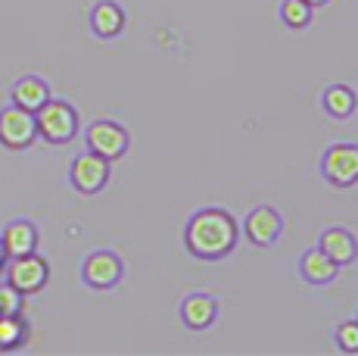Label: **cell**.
<instances>
[{"instance_id":"cell-1","label":"cell","mask_w":358,"mask_h":356,"mask_svg":"<svg viewBox=\"0 0 358 356\" xmlns=\"http://www.w3.org/2000/svg\"><path fill=\"white\" fill-rule=\"evenodd\" d=\"M237 219L222 207L196 210L184 225V247L190 250V256L203 259V263H218V259L231 256L237 247Z\"/></svg>"},{"instance_id":"cell-2","label":"cell","mask_w":358,"mask_h":356,"mask_svg":"<svg viewBox=\"0 0 358 356\" xmlns=\"http://www.w3.org/2000/svg\"><path fill=\"white\" fill-rule=\"evenodd\" d=\"M34 122H38V138L53 144V147H63V144L75 141V135L81 128L78 109L59 97H50L41 109H34Z\"/></svg>"},{"instance_id":"cell-3","label":"cell","mask_w":358,"mask_h":356,"mask_svg":"<svg viewBox=\"0 0 358 356\" xmlns=\"http://www.w3.org/2000/svg\"><path fill=\"white\" fill-rule=\"evenodd\" d=\"M125 275V263L115 250H94L81 259V282L91 291H113Z\"/></svg>"},{"instance_id":"cell-4","label":"cell","mask_w":358,"mask_h":356,"mask_svg":"<svg viewBox=\"0 0 358 356\" xmlns=\"http://www.w3.org/2000/svg\"><path fill=\"white\" fill-rule=\"evenodd\" d=\"M38 141V122L31 109L16 104L0 109V147L6 150H29Z\"/></svg>"},{"instance_id":"cell-5","label":"cell","mask_w":358,"mask_h":356,"mask_svg":"<svg viewBox=\"0 0 358 356\" xmlns=\"http://www.w3.org/2000/svg\"><path fill=\"white\" fill-rule=\"evenodd\" d=\"M85 144H87L91 153H97V156H103V160L115 163V160H122V156L128 153L131 138H128L125 125H119V122H113V119H97V122L87 125Z\"/></svg>"},{"instance_id":"cell-6","label":"cell","mask_w":358,"mask_h":356,"mask_svg":"<svg viewBox=\"0 0 358 356\" xmlns=\"http://www.w3.org/2000/svg\"><path fill=\"white\" fill-rule=\"evenodd\" d=\"M321 175L334 188L358 184V144H330L321 156Z\"/></svg>"},{"instance_id":"cell-7","label":"cell","mask_w":358,"mask_h":356,"mask_svg":"<svg viewBox=\"0 0 358 356\" xmlns=\"http://www.w3.org/2000/svg\"><path fill=\"white\" fill-rule=\"evenodd\" d=\"M6 282L16 287L19 294H38L44 291L47 282H50V263L44 256L34 253H25V256H13L10 266H6Z\"/></svg>"},{"instance_id":"cell-8","label":"cell","mask_w":358,"mask_h":356,"mask_svg":"<svg viewBox=\"0 0 358 356\" xmlns=\"http://www.w3.org/2000/svg\"><path fill=\"white\" fill-rule=\"evenodd\" d=\"M109 175H113V163L103 160L97 153H81L72 160V166H69V182H72V188L78 191V194H100L103 188L109 184Z\"/></svg>"},{"instance_id":"cell-9","label":"cell","mask_w":358,"mask_h":356,"mask_svg":"<svg viewBox=\"0 0 358 356\" xmlns=\"http://www.w3.org/2000/svg\"><path fill=\"white\" fill-rule=\"evenodd\" d=\"M243 235L252 247H271L284 235V219L274 207H256L243 219Z\"/></svg>"},{"instance_id":"cell-10","label":"cell","mask_w":358,"mask_h":356,"mask_svg":"<svg viewBox=\"0 0 358 356\" xmlns=\"http://www.w3.org/2000/svg\"><path fill=\"white\" fill-rule=\"evenodd\" d=\"M178 313H181L184 328H190V331H206V328H212L218 319V300L203 291L187 294V297L181 300V306H178Z\"/></svg>"},{"instance_id":"cell-11","label":"cell","mask_w":358,"mask_h":356,"mask_svg":"<svg viewBox=\"0 0 358 356\" xmlns=\"http://www.w3.org/2000/svg\"><path fill=\"white\" fill-rule=\"evenodd\" d=\"M0 244L6 250V259L25 256V253L38 250V225L31 219H13L6 222V228L0 231Z\"/></svg>"},{"instance_id":"cell-12","label":"cell","mask_w":358,"mask_h":356,"mask_svg":"<svg viewBox=\"0 0 358 356\" xmlns=\"http://www.w3.org/2000/svg\"><path fill=\"white\" fill-rule=\"evenodd\" d=\"M128 25V16H125V6L115 4V0H100L94 4L91 10V32L103 41H113L125 32Z\"/></svg>"},{"instance_id":"cell-13","label":"cell","mask_w":358,"mask_h":356,"mask_svg":"<svg viewBox=\"0 0 358 356\" xmlns=\"http://www.w3.org/2000/svg\"><path fill=\"white\" fill-rule=\"evenodd\" d=\"M318 250H324L327 256L343 269V266H352L355 259H358V238L349 228H340V225H334V228H327L324 235H321Z\"/></svg>"},{"instance_id":"cell-14","label":"cell","mask_w":358,"mask_h":356,"mask_svg":"<svg viewBox=\"0 0 358 356\" xmlns=\"http://www.w3.org/2000/svg\"><path fill=\"white\" fill-rule=\"evenodd\" d=\"M299 275L306 278L308 285L324 287V285H330L336 275H340V266H336L324 250L315 247V250H306V253H302V259H299Z\"/></svg>"},{"instance_id":"cell-15","label":"cell","mask_w":358,"mask_h":356,"mask_svg":"<svg viewBox=\"0 0 358 356\" xmlns=\"http://www.w3.org/2000/svg\"><path fill=\"white\" fill-rule=\"evenodd\" d=\"M53 94H50V85H47L41 75H22V78L13 85V91H10V100L16 107H22V109H41L50 100Z\"/></svg>"},{"instance_id":"cell-16","label":"cell","mask_w":358,"mask_h":356,"mask_svg":"<svg viewBox=\"0 0 358 356\" xmlns=\"http://www.w3.org/2000/svg\"><path fill=\"white\" fill-rule=\"evenodd\" d=\"M321 107H324V113L330 116V119L343 122L358 109V97L349 85H330L324 91V97H321Z\"/></svg>"},{"instance_id":"cell-17","label":"cell","mask_w":358,"mask_h":356,"mask_svg":"<svg viewBox=\"0 0 358 356\" xmlns=\"http://www.w3.org/2000/svg\"><path fill=\"white\" fill-rule=\"evenodd\" d=\"M29 341V322L19 316H0V350H19Z\"/></svg>"},{"instance_id":"cell-18","label":"cell","mask_w":358,"mask_h":356,"mask_svg":"<svg viewBox=\"0 0 358 356\" xmlns=\"http://www.w3.org/2000/svg\"><path fill=\"white\" fill-rule=\"evenodd\" d=\"M278 16H280V22H284L287 29L299 32V29H308V22H312L315 10L306 4V0H280Z\"/></svg>"},{"instance_id":"cell-19","label":"cell","mask_w":358,"mask_h":356,"mask_svg":"<svg viewBox=\"0 0 358 356\" xmlns=\"http://www.w3.org/2000/svg\"><path fill=\"white\" fill-rule=\"evenodd\" d=\"M334 344L340 347L343 353H358V319L340 322L334 331Z\"/></svg>"},{"instance_id":"cell-20","label":"cell","mask_w":358,"mask_h":356,"mask_svg":"<svg viewBox=\"0 0 358 356\" xmlns=\"http://www.w3.org/2000/svg\"><path fill=\"white\" fill-rule=\"evenodd\" d=\"M25 303V294H19L10 282L0 285V316H19Z\"/></svg>"},{"instance_id":"cell-21","label":"cell","mask_w":358,"mask_h":356,"mask_svg":"<svg viewBox=\"0 0 358 356\" xmlns=\"http://www.w3.org/2000/svg\"><path fill=\"white\" fill-rule=\"evenodd\" d=\"M308 6H312V10H318V6H324V4H330V0H306Z\"/></svg>"},{"instance_id":"cell-22","label":"cell","mask_w":358,"mask_h":356,"mask_svg":"<svg viewBox=\"0 0 358 356\" xmlns=\"http://www.w3.org/2000/svg\"><path fill=\"white\" fill-rule=\"evenodd\" d=\"M6 266V250H3V244H0V269Z\"/></svg>"},{"instance_id":"cell-23","label":"cell","mask_w":358,"mask_h":356,"mask_svg":"<svg viewBox=\"0 0 358 356\" xmlns=\"http://www.w3.org/2000/svg\"><path fill=\"white\" fill-rule=\"evenodd\" d=\"M355 319H358V316H355Z\"/></svg>"}]
</instances>
